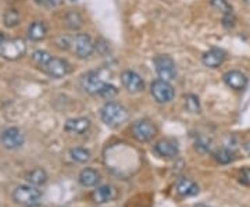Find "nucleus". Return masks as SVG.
<instances>
[{
	"label": "nucleus",
	"mask_w": 250,
	"mask_h": 207,
	"mask_svg": "<svg viewBox=\"0 0 250 207\" xmlns=\"http://www.w3.org/2000/svg\"><path fill=\"white\" fill-rule=\"evenodd\" d=\"M185 106H187L188 111L193 113V114H199L200 113V102H199V98L195 96V95H188L185 96Z\"/></svg>",
	"instance_id": "nucleus-24"
},
{
	"label": "nucleus",
	"mask_w": 250,
	"mask_h": 207,
	"mask_svg": "<svg viewBox=\"0 0 250 207\" xmlns=\"http://www.w3.org/2000/svg\"><path fill=\"white\" fill-rule=\"evenodd\" d=\"M235 17H233V13L231 14H224L223 16V24L225 28H232L235 25Z\"/></svg>",
	"instance_id": "nucleus-30"
},
{
	"label": "nucleus",
	"mask_w": 250,
	"mask_h": 207,
	"mask_svg": "<svg viewBox=\"0 0 250 207\" xmlns=\"http://www.w3.org/2000/svg\"><path fill=\"white\" fill-rule=\"evenodd\" d=\"M210 3H211V6H213L215 10L221 11L223 16L224 14H231V13H232V6H231L227 0H211Z\"/></svg>",
	"instance_id": "nucleus-28"
},
{
	"label": "nucleus",
	"mask_w": 250,
	"mask_h": 207,
	"mask_svg": "<svg viewBox=\"0 0 250 207\" xmlns=\"http://www.w3.org/2000/svg\"><path fill=\"white\" fill-rule=\"evenodd\" d=\"M150 92L157 103H170L175 96L174 88L171 86L170 82L164 81V80H157L153 82L150 86Z\"/></svg>",
	"instance_id": "nucleus-6"
},
{
	"label": "nucleus",
	"mask_w": 250,
	"mask_h": 207,
	"mask_svg": "<svg viewBox=\"0 0 250 207\" xmlns=\"http://www.w3.org/2000/svg\"><path fill=\"white\" fill-rule=\"evenodd\" d=\"M100 117L102 121L108 126H118L124 124L128 120V111L124 106H121L120 103L116 102H108L106 103L102 111H100Z\"/></svg>",
	"instance_id": "nucleus-1"
},
{
	"label": "nucleus",
	"mask_w": 250,
	"mask_h": 207,
	"mask_svg": "<svg viewBox=\"0 0 250 207\" xmlns=\"http://www.w3.org/2000/svg\"><path fill=\"white\" fill-rule=\"evenodd\" d=\"M196 149H199L200 152H208L210 150V145L207 144L205 139H199L196 142Z\"/></svg>",
	"instance_id": "nucleus-31"
},
{
	"label": "nucleus",
	"mask_w": 250,
	"mask_h": 207,
	"mask_svg": "<svg viewBox=\"0 0 250 207\" xmlns=\"http://www.w3.org/2000/svg\"><path fill=\"white\" fill-rule=\"evenodd\" d=\"M1 144L7 149H18L24 145V134L18 129L17 126H10L1 132Z\"/></svg>",
	"instance_id": "nucleus-8"
},
{
	"label": "nucleus",
	"mask_w": 250,
	"mask_h": 207,
	"mask_svg": "<svg viewBox=\"0 0 250 207\" xmlns=\"http://www.w3.org/2000/svg\"><path fill=\"white\" fill-rule=\"evenodd\" d=\"M224 60H225V52H224L223 49H218V47L210 49L202 57L203 64H205L206 67H208V68H217V67H220L224 63Z\"/></svg>",
	"instance_id": "nucleus-15"
},
{
	"label": "nucleus",
	"mask_w": 250,
	"mask_h": 207,
	"mask_svg": "<svg viewBox=\"0 0 250 207\" xmlns=\"http://www.w3.org/2000/svg\"><path fill=\"white\" fill-rule=\"evenodd\" d=\"M52 57V54L49 53V52H46V50H36L32 54V60H34V63L38 65V67H43L47 62H49V59Z\"/></svg>",
	"instance_id": "nucleus-26"
},
{
	"label": "nucleus",
	"mask_w": 250,
	"mask_h": 207,
	"mask_svg": "<svg viewBox=\"0 0 250 207\" xmlns=\"http://www.w3.org/2000/svg\"><path fill=\"white\" fill-rule=\"evenodd\" d=\"M103 85H104V82L100 80L99 74L95 71L86 72L81 78V88L89 95H99Z\"/></svg>",
	"instance_id": "nucleus-11"
},
{
	"label": "nucleus",
	"mask_w": 250,
	"mask_h": 207,
	"mask_svg": "<svg viewBox=\"0 0 250 207\" xmlns=\"http://www.w3.org/2000/svg\"><path fill=\"white\" fill-rule=\"evenodd\" d=\"M116 198V189L110 185H103V186H99L96 189L92 192V199L95 203H107L111 202L113 199Z\"/></svg>",
	"instance_id": "nucleus-16"
},
{
	"label": "nucleus",
	"mask_w": 250,
	"mask_h": 207,
	"mask_svg": "<svg viewBox=\"0 0 250 207\" xmlns=\"http://www.w3.org/2000/svg\"><path fill=\"white\" fill-rule=\"evenodd\" d=\"M117 93H118V89H117L114 85H111V83H106L104 82V85L102 86V89L99 92V96H102L103 99H113V98H116Z\"/></svg>",
	"instance_id": "nucleus-27"
},
{
	"label": "nucleus",
	"mask_w": 250,
	"mask_h": 207,
	"mask_svg": "<svg viewBox=\"0 0 250 207\" xmlns=\"http://www.w3.org/2000/svg\"><path fill=\"white\" fill-rule=\"evenodd\" d=\"M4 41H6V36H4L3 34H1V32H0V46L4 43Z\"/></svg>",
	"instance_id": "nucleus-34"
},
{
	"label": "nucleus",
	"mask_w": 250,
	"mask_h": 207,
	"mask_svg": "<svg viewBox=\"0 0 250 207\" xmlns=\"http://www.w3.org/2000/svg\"><path fill=\"white\" fill-rule=\"evenodd\" d=\"M214 159L220 163V164H229L231 162H233V153L229 149L223 147V149H220V150L215 152Z\"/></svg>",
	"instance_id": "nucleus-25"
},
{
	"label": "nucleus",
	"mask_w": 250,
	"mask_h": 207,
	"mask_svg": "<svg viewBox=\"0 0 250 207\" xmlns=\"http://www.w3.org/2000/svg\"><path fill=\"white\" fill-rule=\"evenodd\" d=\"M28 207H42L41 205H38V203H35V205H29Z\"/></svg>",
	"instance_id": "nucleus-35"
},
{
	"label": "nucleus",
	"mask_w": 250,
	"mask_h": 207,
	"mask_svg": "<svg viewBox=\"0 0 250 207\" xmlns=\"http://www.w3.org/2000/svg\"><path fill=\"white\" fill-rule=\"evenodd\" d=\"M25 180H27L31 185H34V186H41V185L46 184V181H47V174H46L45 170H42V168H35V170L28 172L27 175H25Z\"/></svg>",
	"instance_id": "nucleus-20"
},
{
	"label": "nucleus",
	"mask_w": 250,
	"mask_h": 207,
	"mask_svg": "<svg viewBox=\"0 0 250 207\" xmlns=\"http://www.w3.org/2000/svg\"><path fill=\"white\" fill-rule=\"evenodd\" d=\"M239 182L246 185V186H250V168H243L239 174Z\"/></svg>",
	"instance_id": "nucleus-29"
},
{
	"label": "nucleus",
	"mask_w": 250,
	"mask_h": 207,
	"mask_svg": "<svg viewBox=\"0 0 250 207\" xmlns=\"http://www.w3.org/2000/svg\"><path fill=\"white\" fill-rule=\"evenodd\" d=\"M27 52V45L22 39H6L4 43L0 46V56L6 60H17L22 57Z\"/></svg>",
	"instance_id": "nucleus-3"
},
{
	"label": "nucleus",
	"mask_w": 250,
	"mask_h": 207,
	"mask_svg": "<svg viewBox=\"0 0 250 207\" xmlns=\"http://www.w3.org/2000/svg\"><path fill=\"white\" fill-rule=\"evenodd\" d=\"M157 134V128L150 120H139L132 125V135L139 142H149Z\"/></svg>",
	"instance_id": "nucleus-5"
},
{
	"label": "nucleus",
	"mask_w": 250,
	"mask_h": 207,
	"mask_svg": "<svg viewBox=\"0 0 250 207\" xmlns=\"http://www.w3.org/2000/svg\"><path fill=\"white\" fill-rule=\"evenodd\" d=\"M195 207H211V206H207V205H197V206Z\"/></svg>",
	"instance_id": "nucleus-36"
},
{
	"label": "nucleus",
	"mask_w": 250,
	"mask_h": 207,
	"mask_svg": "<svg viewBox=\"0 0 250 207\" xmlns=\"http://www.w3.org/2000/svg\"><path fill=\"white\" fill-rule=\"evenodd\" d=\"M42 3H45L49 7H57V6L64 3V0H42Z\"/></svg>",
	"instance_id": "nucleus-32"
},
{
	"label": "nucleus",
	"mask_w": 250,
	"mask_h": 207,
	"mask_svg": "<svg viewBox=\"0 0 250 207\" xmlns=\"http://www.w3.org/2000/svg\"><path fill=\"white\" fill-rule=\"evenodd\" d=\"M121 82H123L125 89L131 93H139L145 88V82H143L142 77L138 72L131 71V70H126V71L123 72Z\"/></svg>",
	"instance_id": "nucleus-10"
},
{
	"label": "nucleus",
	"mask_w": 250,
	"mask_h": 207,
	"mask_svg": "<svg viewBox=\"0 0 250 207\" xmlns=\"http://www.w3.org/2000/svg\"><path fill=\"white\" fill-rule=\"evenodd\" d=\"M154 152L160 157L164 159H172L178 154V145L172 139H161L154 145Z\"/></svg>",
	"instance_id": "nucleus-12"
},
{
	"label": "nucleus",
	"mask_w": 250,
	"mask_h": 207,
	"mask_svg": "<svg viewBox=\"0 0 250 207\" xmlns=\"http://www.w3.org/2000/svg\"><path fill=\"white\" fill-rule=\"evenodd\" d=\"M100 181V174L96 170H92V168H85L82 170L80 174V184L82 186H95L98 185V182Z\"/></svg>",
	"instance_id": "nucleus-19"
},
{
	"label": "nucleus",
	"mask_w": 250,
	"mask_h": 207,
	"mask_svg": "<svg viewBox=\"0 0 250 207\" xmlns=\"http://www.w3.org/2000/svg\"><path fill=\"white\" fill-rule=\"evenodd\" d=\"M90 126V121L88 118H71L67 120V123L64 124V131L68 134H75V135H82L85 134Z\"/></svg>",
	"instance_id": "nucleus-14"
},
{
	"label": "nucleus",
	"mask_w": 250,
	"mask_h": 207,
	"mask_svg": "<svg viewBox=\"0 0 250 207\" xmlns=\"http://www.w3.org/2000/svg\"><path fill=\"white\" fill-rule=\"evenodd\" d=\"M224 82L235 90H243L248 85V78L238 70H232L224 74Z\"/></svg>",
	"instance_id": "nucleus-13"
},
{
	"label": "nucleus",
	"mask_w": 250,
	"mask_h": 207,
	"mask_svg": "<svg viewBox=\"0 0 250 207\" xmlns=\"http://www.w3.org/2000/svg\"><path fill=\"white\" fill-rule=\"evenodd\" d=\"M42 198V192L34 185H20L13 192V199L20 205H35Z\"/></svg>",
	"instance_id": "nucleus-4"
},
{
	"label": "nucleus",
	"mask_w": 250,
	"mask_h": 207,
	"mask_svg": "<svg viewBox=\"0 0 250 207\" xmlns=\"http://www.w3.org/2000/svg\"><path fill=\"white\" fill-rule=\"evenodd\" d=\"M60 39H62V42H60V41H57V46H59L60 49H68L70 41H68L67 38H64V36H60Z\"/></svg>",
	"instance_id": "nucleus-33"
},
{
	"label": "nucleus",
	"mask_w": 250,
	"mask_h": 207,
	"mask_svg": "<svg viewBox=\"0 0 250 207\" xmlns=\"http://www.w3.org/2000/svg\"><path fill=\"white\" fill-rule=\"evenodd\" d=\"M64 20H65L67 27L71 29H80L83 25V20L81 17L80 13H77V11H68Z\"/></svg>",
	"instance_id": "nucleus-21"
},
{
	"label": "nucleus",
	"mask_w": 250,
	"mask_h": 207,
	"mask_svg": "<svg viewBox=\"0 0 250 207\" xmlns=\"http://www.w3.org/2000/svg\"><path fill=\"white\" fill-rule=\"evenodd\" d=\"M71 1H75V0H71Z\"/></svg>",
	"instance_id": "nucleus-37"
},
{
	"label": "nucleus",
	"mask_w": 250,
	"mask_h": 207,
	"mask_svg": "<svg viewBox=\"0 0 250 207\" xmlns=\"http://www.w3.org/2000/svg\"><path fill=\"white\" fill-rule=\"evenodd\" d=\"M153 64L157 75L160 77V80L164 81H172L177 77V67L174 60L167 54H159L153 59Z\"/></svg>",
	"instance_id": "nucleus-2"
},
{
	"label": "nucleus",
	"mask_w": 250,
	"mask_h": 207,
	"mask_svg": "<svg viewBox=\"0 0 250 207\" xmlns=\"http://www.w3.org/2000/svg\"><path fill=\"white\" fill-rule=\"evenodd\" d=\"M20 13H18L16 9H9L6 13H4V18H3V21H4V25L9 28H14L16 25L20 24Z\"/></svg>",
	"instance_id": "nucleus-22"
},
{
	"label": "nucleus",
	"mask_w": 250,
	"mask_h": 207,
	"mask_svg": "<svg viewBox=\"0 0 250 207\" xmlns=\"http://www.w3.org/2000/svg\"><path fill=\"white\" fill-rule=\"evenodd\" d=\"M246 1H250V0H246Z\"/></svg>",
	"instance_id": "nucleus-38"
},
{
	"label": "nucleus",
	"mask_w": 250,
	"mask_h": 207,
	"mask_svg": "<svg viewBox=\"0 0 250 207\" xmlns=\"http://www.w3.org/2000/svg\"><path fill=\"white\" fill-rule=\"evenodd\" d=\"M70 156H71L72 160H75L77 163H86L90 160L89 150L82 149V147L71 149V150H70Z\"/></svg>",
	"instance_id": "nucleus-23"
},
{
	"label": "nucleus",
	"mask_w": 250,
	"mask_h": 207,
	"mask_svg": "<svg viewBox=\"0 0 250 207\" xmlns=\"http://www.w3.org/2000/svg\"><path fill=\"white\" fill-rule=\"evenodd\" d=\"M46 34H47V27L43 21H35L28 28V38L35 42L45 39Z\"/></svg>",
	"instance_id": "nucleus-18"
},
{
	"label": "nucleus",
	"mask_w": 250,
	"mask_h": 207,
	"mask_svg": "<svg viewBox=\"0 0 250 207\" xmlns=\"http://www.w3.org/2000/svg\"><path fill=\"white\" fill-rule=\"evenodd\" d=\"M42 70L52 78H62L71 72V65L65 60L59 59V57H50L49 62L42 67Z\"/></svg>",
	"instance_id": "nucleus-7"
},
{
	"label": "nucleus",
	"mask_w": 250,
	"mask_h": 207,
	"mask_svg": "<svg viewBox=\"0 0 250 207\" xmlns=\"http://www.w3.org/2000/svg\"><path fill=\"white\" fill-rule=\"evenodd\" d=\"M177 192L181 196H195L199 193V186L189 178H182L177 184Z\"/></svg>",
	"instance_id": "nucleus-17"
},
{
	"label": "nucleus",
	"mask_w": 250,
	"mask_h": 207,
	"mask_svg": "<svg viewBox=\"0 0 250 207\" xmlns=\"http://www.w3.org/2000/svg\"><path fill=\"white\" fill-rule=\"evenodd\" d=\"M74 47H75V54L80 59H88L95 52V45H93L90 36L86 34H78L75 36Z\"/></svg>",
	"instance_id": "nucleus-9"
}]
</instances>
